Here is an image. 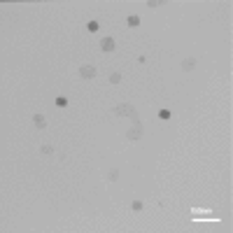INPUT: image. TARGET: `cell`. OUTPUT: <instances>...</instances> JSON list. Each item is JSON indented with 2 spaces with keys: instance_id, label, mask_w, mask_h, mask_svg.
Listing matches in <instances>:
<instances>
[{
  "instance_id": "5",
  "label": "cell",
  "mask_w": 233,
  "mask_h": 233,
  "mask_svg": "<svg viewBox=\"0 0 233 233\" xmlns=\"http://www.w3.org/2000/svg\"><path fill=\"white\" fill-rule=\"evenodd\" d=\"M126 23H128V26H131V28H138V26H140V19L135 17V14H131V17L126 19Z\"/></svg>"
},
{
  "instance_id": "8",
  "label": "cell",
  "mask_w": 233,
  "mask_h": 233,
  "mask_svg": "<svg viewBox=\"0 0 233 233\" xmlns=\"http://www.w3.org/2000/svg\"><path fill=\"white\" fill-rule=\"evenodd\" d=\"M40 152H42V154H47V156H51V154H54V147H51V144H45V147H42Z\"/></svg>"
},
{
  "instance_id": "12",
  "label": "cell",
  "mask_w": 233,
  "mask_h": 233,
  "mask_svg": "<svg viewBox=\"0 0 233 233\" xmlns=\"http://www.w3.org/2000/svg\"><path fill=\"white\" fill-rule=\"evenodd\" d=\"M107 179H110V182H114V179H119V172H116V170H110Z\"/></svg>"
},
{
  "instance_id": "10",
  "label": "cell",
  "mask_w": 233,
  "mask_h": 233,
  "mask_svg": "<svg viewBox=\"0 0 233 233\" xmlns=\"http://www.w3.org/2000/svg\"><path fill=\"white\" fill-rule=\"evenodd\" d=\"M56 105H58V107H65V105H68V98H65V96H58V98H56Z\"/></svg>"
},
{
  "instance_id": "2",
  "label": "cell",
  "mask_w": 233,
  "mask_h": 233,
  "mask_svg": "<svg viewBox=\"0 0 233 233\" xmlns=\"http://www.w3.org/2000/svg\"><path fill=\"white\" fill-rule=\"evenodd\" d=\"M114 40H112V37H103V40H100V49H103V51H114Z\"/></svg>"
},
{
  "instance_id": "3",
  "label": "cell",
  "mask_w": 233,
  "mask_h": 233,
  "mask_svg": "<svg viewBox=\"0 0 233 233\" xmlns=\"http://www.w3.org/2000/svg\"><path fill=\"white\" fill-rule=\"evenodd\" d=\"M33 124H35V128H45L47 121H45V116H42V114H33Z\"/></svg>"
},
{
  "instance_id": "1",
  "label": "cell",
  "mask_w": 233,
  "mask_h": 233,
  "mask_svg": "<svg viewBox=\"0 0 233 233\" xmlns=\"http://www.w3.org/2000/svg\"><path fill=\"white\" fill-rule=\"evenodd\" d=\"M79 77H84V79H93V77H96V68H93V65H84V68H79Z\"/></svg>"
},
{
  "instance_id": "4",
  "label": "cell",
  "mask_w": 233,
  "mask_h": 233,
  "mask_svg": "<svg viewBox=\"0 0 233 233\" xmlns=\"http://www.w3.org/2000/svg\"><path fill=\"white\" fill-rule=\"evenodd\" d=\"M194 68H196V58H187V61L182 63V70H194Z\"/></svg>"
},
{
  "instance_id": "6",
  "label": "cell",
  "mask_w": 233,
  "mask_h": 233,
  "mask_svg": "<svg viewBox=\"0 0 233 233\" xmlns=\"http://www.w3.org/2000/svg\"><path fill=\"white\" fill-rule=\"evenodd\" d=\"M131 210H133V212H142V200H133Z\"/></svg>"
},
{
  "instance_id": "11",
  "label": "cell",
  "mask_w": 233,
  "mask_h": 233,
  "mask_svg": "<svg viewBox=\"0 0 233 233\" xmlns=\"http://www.w3.org/2000/svg\"><path fill=\"white\" fill-rule=\"evenodd\" d=\"M86 28H89L91 33H96V30L100 28V23H98V21H89V26H86Z\"/></svg>"
},
{
  "instance_id": "13",
  "label": "cell",
  "mask_w": 233,
  "mask_h": 233,
  "mask_svg": "<svg viewBox=\"0 0 233 233\" xmlns=\"http://www.w3.org/2000/svg\"><path fill=\"white\" fill-rule=\"evenodd\" d=\"M147 5H149V7H159V5H161V0H149Z\"/></svg>"
},
{
  "instance_id": "9",
  "label": "cell",
  "mask_w": 233,
  "mask_h": 233,
  "mask_svg": "<svg viewBox=\"0 0 233 233\" xmlns=\"http://www.w3.org/2000/svg\"><path fill=\"white\" fill-rule=\"evenodd\" d=\"M110 82H112V84H119V82H121V75H119V72H112V75H110Z\"/></svg>"
},
{
  "instance_id": "7",
  "label": "cell",
  "mask_w": 233,
  "mask_h": 233,
  "mask_svg": "<svg viewBox=\"0 0 233 233\" xmlns=\"http://www.w3.org/2000/svg\"><path fill=\"white\" fill-rule=\"evenodd\" d=\"M159 119L168 121V119H170V110H161V112H159Z\"/></svg>"
}]
</instances>
